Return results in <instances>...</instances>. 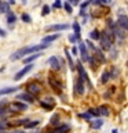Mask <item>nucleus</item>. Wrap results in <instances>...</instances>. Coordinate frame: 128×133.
I'll return each instance as SVG.
<instances>
[{
  "instance_id": "43",
  "label": "nucleus",
  "mask_w": 128,
  "mask_h": 133,
  "mask_svg": "<svg viewBox=\"0 0 128 133\" xmlns=\"http://www.w3.org/2000/svg\"><path fill=\"white\" fill-rule=\"evenodd\" d=\"M70 4H73V6H77L78 2H76V0H72V2H70Z\"/></svg>"
},
{
  "instance_id": "46",
  "label": "nucleus",
  "mask_w": 128,
  "mask_h": 133,
  "mask_svg": "<svg viewBox=\"0 0 128 133\" xmlns=\"http://www.w3.org/2000/svg\"><path fill=\"white\" fill-rule=\"evenodd\" d=\"M127 66H128V61H127Z\"/></svg>"
},
{
  "instance_id": "30",
  "label": "nucleus",
  "mask_w": 128,
  "mask_h": 133,
  "mask_svg": "<svg viewBox=\"0 0 128 133\" xmlns=\"http://www.w3.org/2000/svg\"><path fill=\"white\" fill-rule=\"evenodd\" d=\"M63 8L66 10V12H68V14H72L73 8H72V4H70L69 2H65V3H63Z\"/></svg>"
},
{
  "instance_id": "3",
  "label": "nucleus",
  "mask_w": 128,
  "mask_h": 133,
  "mask_svg": "<svg viewBox=\"0 0 128 133\" xmlns=\"http://www.w3.org/2000/svg\"><path fill=\"white\" fill-rule=\"evenodd\" d=\"M77 71H78V78H80L81 81H84V82L87 83V85H88V87H92V83L90 82V79H88V75H87L85 69H84V65H83L80 61L77 62Z\"/></svg>"
},
{
  "instance_id": "1",
  "label": "nucleus",
  "mask_w": 128,
  "mask_h": 133,
  "mask_svg": "<svg viewBox=\"0 0 128 133\" xmlns=\"http://www.w3.org/2000/svg\"><path fill=\"white\" fill-rule=\"evenodd\" d=\"M50 44H35V46H26V47H22L19 50H17L15 53H12L11 56V60H19V58H22L23 56H29V54H36V53H40L41 50L47 49Z\"/></svg>"
},
{
  "instance_id": "35",
  "label": "nucleus",
  "mask_w": 128,
  "mask_h": 133,
  "mask_svg": "<svg viewBox=\"0 0 128 133\" xmlns=\"http://www.w3.org/2000/svg\"><path fill=\"white\" fill-rule=\"evenodd\" d=\"M76 40H80V39H78L74 33H73V35H69V42H70V43H76Z\"/></svg>"
},
{
  "instance_id": "38",
  "label": "nucleus",
  "mask_w": 128,
  "mask_h": 133,
  "mask_svg": "<svg viewBox=\"0 0 128 133\" xmlns=\"http://www.w3.org/2000/svg\"><path fill=\"white\" fill-rule=\"evenodd\" d=\"M62 6H63V4H62V3L59 2V0H58V2H55V3L52 4V7H54V8H61Z\"/></svg>"
},
{
  "instance_id": "11",
  "label": "nucleus",
  "mask_w": 128,
  "mask_h": 133,
  "mask_svg": "<svg viewBox=\"0 0 128 133\" xmlns=\"http://www.w3.org/2000/svg\"><path fill=\"white\" fill-rule=\"evenodd\" d=\"M117 25H118V28L123 29V31H128V17L120 14L118 18H117Z\"/></svg>"
},
{
  "instance_id": "27",
  "label": "nucleus",
  "mask_w": 128,
  "mask_h": 133,
  "mask_svg": "<svg viewBox=\"0 0 128 133\" xmlns=\"http://www.w3.org/2000/svg\"><path fill=\"white\" fill-rule=\"evenodd\" d=\"M94 57L98 60V62H105V56H103V53H102L99 49L95 51V56H94Z\"/></svg>"
},
{
  "instance_id": "12",
  "label": "nucleus",
  "mask_w": 128,
  "mask_h": 133,
  "mask_svg": "<svg viewBox=\"0 0 128 133\" xmlns=\"http://www.w3.org/2000/svg\"><path fill=\"white\" fill-rule=\"evenodd\" d=\"M47 62H48V65L51 66L52 69H55V71H58V69H61V62H59V60H58V57H55V56H51L47 60Z\"/></svg>"
},
{
  "instance_id": "20",
  "label": "nucleus",
  "mask_w": 128,
  "mask_h": 133,
  "mask_svg": "<svg viewBox=\"0 0 128 133\" xmlns=\"http://www.w3.org/2000/svg\"><path fill=\"white\" fill-rule=\"evenodd\" d=\"M90 126L91 129H99V128H102L103 126V121L102 119H94V121H91L90 122Z\"/></svg>"
},
{
  "instance_id": "17",
  "label": "nucleus",
  "mask_w": 128,
  "mask_h": 133,
  "mask_svg": "<svg viewBox=\"0 0 128 133\" xmlns=\"http://www.w3.org/2000/svg\"><path fill=\"white\" fill-rule=\"evenodd\" d=\"M41 56V53H36V54H32V56H29V57H26V58H23V62L26 65H29V64H32L33 61L35 60H37V58H39Z\"/></svg>"
},
{
  "instance_id": "4",
  "label": "nucleus",
  "mask_w": 128,
  "mask_h": 133,
  "mask_svg": "<svg viewBox=\"0 0 128 133\" xmlns=\"http://www.w3.org/2000/svg\"><path fill=\"white\" fill-rule=\"evenodd\" d=\"M28 110V105L21 101H14L8 105V111L11 112H21V111H26Z\"/></svg>"
},
{
  "instance_id": "36",
  "label": "nucleus",
  "mask_w": 128,
  "mask_h": 133,
  "mask_svg": "<svg viewBox=\"0 0 128 133\" xmlns=\"http://www.w3.org/2000/svg\"><path fill=\"white\" fill-rule=\"evenodd\" d=\"M117 75H118V69H117V68H113V69H111V72H110L111 79H114L116 76H117Z\"/></svg>"
},
{
  "instance_id": "29",
  "label": "nucleus",
  "mask_w": 128,
  "mask_h": 133,
  "mask_svg": "<svg viewBox=\"0 0 128 133\" xmlns=\"http://www.w3.org/2000/svg\"><path fill=\"white\" fill-rule=\"evenodd\" d=\"M21 19H22L25 24H30L32 22V18H30V15H29L28 12H23V14L21 15Z\"/></svg>"
},
{
  "instance_id": "6",
  "label": "nucleus",
  "mask_w": 128,
  "mask_h": 133,
  "mask_svg": "<svg viewBox=\"0 0 128 133\" xmlns=\"http://www.w3.org/2000/svg\"><path fill=\"white\" fill-rule=\"evenodd\" d=\"M32 68H33V65H32V64H29V65H25L22 69H19L18 72L15 74L14 79H15V81H19V79H22V78L25 76V75H28L29 72H30V71H32Z\"/></svg>"
},
{
  "instance_id": "44",
  "label": "nucleus",
  "mask_w": 128,
  "mask_h": 133,
  "mask_svg": "<svg viewBox=\"0 0 128 133\" xmlns=\"http://www.w3.org/2000/svg\"><path fill=\"white\" fill-rule=\"evenodd\" d=\"M12 133H25L23 130H15V132H12Z\"/></svg>"
},
{
  "instance_id": "22",
  "label": "nucleus",
  "mask_w": 128,
  "mask_h": 133,
  "mask_svg": "<svg viewBox=\"0 0 128 133\" xmlns=\"http://www.w3.org/2000/svg\"><path fill=\"white\" fill-rule=\"evenodd\" d=\"M99 111V115H103V116H109L110 115V111H109V107L107 105H101L98 108Z\"/></svg>"
},
{
  "instance_id": "42",
  "label": "nucleus",
  "mask_w": 128,
  "mask_h": 133,
  "mask_svg": "<svg viewBox=\"0 0 128 133\" xmlns=\"http://www.w3.org/2000/svg\"><path fill=\"white\" fill-rule=\"evenodd\" d=\"M7 126V123H3V122H0V130H2V129H4Z\"/></svg>"
},
{
  "instance_id": "34",
  "label": "nucleus",
  "mask_w": 128,
  "mask_h": 133,
  "mask_svg": "<svg viewBox=\"0 0 128 133\" xmlns=\"http://www.w3.org/2000/svg\"><path fill=\"white\" fill-rule=\"evenodd\" d=\"M47 14H50V6L44 4V6H43V11H41V15H47Z\"/></svg>"
},
{
  "instance_id": "15",
  "label": "nucleus",
  "mask_w": 128,
  "mask_h": 133,
  "mask_svg": "<svg viewBox=\"0 0 128 133\" xmlns=\"http://www.w3.org/2000/svg\"><path fill=\"white\" fill-rule=\"evenodd\" d=\"M18 90L17 86H12V87H4V89H0V96H6V94H11V93H15Z\"/></svg>"
},
{
  "instance_id": "5",
  "label": "nucleus",
  "mask_w": 128,
  "mask_h": 133,
  "mask_svg": "<svg viewBox=\"0 0 128 133\" xmlns=\"http://www.w3.org/2000/svg\"><path fill=\"white\" fill-rule=\"evenodd\" d=\"M78 51H80V57H81V61H88L90 60V54L87 51V46H85V42H80L78 40Z\"/></svg>"
},
{
  "instance_id": "10",
  "label": "nucleus",
  "mask_w": 128,
  "mask_h": 133,
  "mask_svg": "<svg viewBox=\"0 0 128 133\" xmlns=\"http://www.w3.org/2000/svg\"><path fill=\"white\" fill-rule=\"evenodd\" d=\"M74 89H76V94L83 96L85 91V86H84V81H81L80 78H77V81L74 82Z\"/></svg>"
},
{
  "instance_id": "25",
  "label": "nucleus",
  "mask_w": 128,
  "mask_h": 133,
  "mask_svg": "<svg viewBox=\"0 0 128 133\" xmlns=\"http://www.w3.org/2000/svg\"><path fill=\"white\" fill-rule=\"evenodd\" d=\"M90 39H94V40L101 39V32H99L98 29H92V31L90 32Z\"/></svg>"
},
{
  "instance_id": "13",
  "label": "nucleus",
  "mask_w": 128,
  "mask_h": 133,
  "mask_svg": "<svg viewBox=\"0 0 128 133\" xmlns=\"http://www.w3.org/2000/svg\"><path fill=\"white\" fill-rule=\"evenodd\" d=\"M58 37H59V33H52V35H47V36H44L43 39H41V43H43V44H50V43H52L54 40H57Z\"/></svg>"
},
{
  "instance_id": "23",
  "label": "nucleus",
  "mask_w": 128,
  "mask_h": 133,
  "mask_svg": "<svg viewBox=\"0 0 128 133\" xmlns=\"http://www.w3.org/2000/svg\"><path fill=\"white\" fill-rule=\"evenodd\" d=\"M17 22V15L14 14L12 11H10L7 14V24H10V25H14Z\"/></svg>"
},
{
  "instance_id": "26",
  "label": "nucleus",
  "mask_w": 128,
  "mask_h": 133,
  "mask_svg": "<svg viewBox=\"0 0 128 133\" xmlns=\"http://www.w3.org/2000/svg\"><path fill=\"white\" fill-rule=\"evenodd\" d=\"M50 123L52 125V126H57L58 128V125H59V115L58 114H54L51 116V119H50Z\"/></svg>"
},
{
  "instance_id": "9",
  "label": "nucleus",
  "mask_w": 128,
  "mask_h": 133,
  "mask_svg": "<svg viewBox=\"0 0 128 133\" xmlns=\"http://www.w3.org/2000/svg\"><path fill=\"white\" fill-rule=\"evenodd\" d=\"M40 91H41V87H40L39 83H36V82L28 83V93H29V94L36 96V94H39Z\"/></svg>"
},
{
  "instance_id": "7",
  "label": "nucleus",
  "mask_w": 128,
  "mask_h": 133,
  "mask_svg": "<svg viewBox=\"0 0 128 133\" xmlns=\"http://www.w3.org/2000/svg\"><path fill=\"white\" fill-rule=\"evenodd\" d=\"M48 83H50V86H51L52 89L57 91V93H61V90H62V83L58 81L55 76H48Z\"/></svg>"
},
{
  "instance_id": "41",
  "label": "nucleus",
  "mask_w": 128,
  "mask_h": 133,
  "mask_svg": "<svg viewBox=\"0 0 128 133\" xmlns=\"http://www.w3.org/2000/svg\"><path fill=\"white\" fill-rule=\"evenodd\" d=\"M72 54H74V56H77V47H73V49H72Z\"/></svg>"
},
{
  "instance_id": "8",
  "label": "nucleus",
  "mask_w": 128,
  "mask_h": 133,
  "mask_svg": "<svg viewBox=\"0 0 128 133\" xmlns=\"http://www.w3.org/2000/svg\"><path fill=\"white\" fill-rule=\"evenodd\" d=\"M48 32H59V31H66V29H69V25L68 24H54V25H48L47 28Z\"/></svg>"
},
{
  "instance_id": "21",
  "label": "nucleus",
  "mask_w": 128,
  "mask_h": 133,
  "mask_svg": "<svg viewBox=\"0 0 128 133\" xmlns=\"http://www.w3.org/2000/svg\"><path fill=\"white\" fill-rule=\"evenodd\" d=\"M8 12H10V6H8V3L0 2V14H8Z\"/></svg>"
},
{
  "instance_id": "14",
  "label": "nucleus",
  "mask_w": 128,
  "mask_h": 133,
  "mask_svg": "<svg viewBox=\"0 0 128 133\" xmlns=\"http://www.w3.org/2000/svg\"><path fill=\"white\" fill-rule=\"evenodd\" d=\"M17 100H23L26 103H33V96L29 93H19L17 96Z\"/></svg>"
},
{
  "instance_id": "24",
  "label": "nucleus",
  "mask_w": 128,
  "mask_h": 133,
  "mask_svg": "<svg viewBox=\"0 0 128 133\" xmlns=\"http://www.w3.org/2000/svg\"><path fill=\"white\" fill-rule=\"evenodd\" d=\"M72 28H73V31H74V35H76V36L78 37V39H80V35H81V28H80V24H78V22H73Z\"/></svg>"
},
{
  "instance_id": "47",
  "label": "nucleus",
  "mask_w": 128,
  "mask_h": 133,
  "mask_svg": "<svg viewBox=\"0 0 128 133\" xmlns=\"http://www.w3.org/2000/svg\"><path fill=\"white\" fill-rule=\"evenodd\" d=\"M0 133H3V132H0Z\"/></svg>"
},
{
  "instance_id": "2",
  "label": "nucleus",
  "mask_w": 128,
  "mask_h": 133,
  "mask_svg": "<svg viewBox=\"0 0 128 133\" xmlns=\"http://www.w3.org/2000/svg\"><path fill=\"white\" fill-rule=\"evenodd\" d=\"M101 39H99V42H101V49L103 50H110L111 49V44H113V39L114 37L110 35L107 31H103L101 32Z\"/></svg>"
},
{
  "instance_id": "39",
  "label": "nucleus",
  "mask_w": 128,
  "mask_h": 133,
  "mask_svg": "<svg viewBox=\"0 0 128 133\" xmlns=\"http://www.w3.org/2000/svg\"><path fill=\"white\" fill-rule=\"evenodd\" d=\"M6 35H7V32L4 31L3 28H0V36H2V37H6Z\"/></svg>"
},
{
  "instance_id": "45",
  "label": "nucleus",
  "mask_w": 128,
  "mask_h": 133,
  "mask_svg": "<svg viewBox=\"0 0 128 133\" xmlns=\"http://www.w3.org/2000/svg\"><path fill=\"white\" fill-rule=\"evenodd\" d=\"M111 133H118V132H117V129H113V130H111Z\"/></svg>"
},
{
  "instance_id": "32",
  "label": "nucleus",
  "mask_w": 128,
  "mask_h": 133,
  "mask_svg": "<svg viewBox=\"0 0 128 133\" xmlns=\"http://www.w3.org/2000/svg\"><path fill=\"white\" fill-rule=\"evenodd\" d=\"M85 46H87V47H90L91 50H94V51H97V50H98V49L94 46L92 42H91V39H87V40H85Z\"/></svg>"
},
{
  "instance_id": "19",
  "label": "nucleus",
  "mask_w": 128,
  "mask_h": 133,
  "mask_svg": "<svg viewBox=\"0 0 128 133\" xmlns=\"http://www.w3.org/2000/svg\"><path fill=\"white\" fill-rule=\"evenodd\" d=\"M65 54H66V60H68V62H69V68L72 71H74L76 65H74V61H73V58H72V56H70V53H69L68 49H65Z\"/></svg>"
},
{
  "instance_id": "28",
  "label": "nucleus",
  "mask_w": 128,
  "mask_h": 133,
  "mask_svg": "<svg viewBox=\"0 0 128 133\" xmlns=\"http://www.w3.org/2000/svg\"><path fill=\"white\" fill-rule=\"evenodd\" d=\"M39 123H40V121H28V122L25 123L23 126L26 128V129H32V128H36Z\"/></svg>"
},
{
  "instance_id": "40",
  "label": "nucleus",
  "mask_w": 128,
  "mask_h": 133,
  "mask_svg": "<svg viewBox=\"0 0 128 133\" xmlns=\"http://www.w3.org/2000/svg\"><path fill=\"white\" fill-rule=\"evenodd\" d=\"M88 4H91V2H84V3L81 4V10H84V8H85L87 6H88Z\"/></svg>"
},
{
  "instance_id": "37",
  "label": "nucleus",
  "mask_w": 128,
  "mask_h": 133,
  "mask_svg": "<svg viewBox=\"0 0 128 133\" xmlns=\"http://www.w3.org/2000/svg\"><path fill=\"white\" fill-rule=\"evenodd\" d=\"M78 116H80V118H84V119H90L91 121V115L88 114V112H87V114H78Z\"/></svg>"
},
{
  "instance_id": "33",
  "label": "nucleus",
  "mask_w": 128,
  "mask_h": 133,
  "mask_svg": "<svg viewBox=\"0 0 128 133\" xmlns=\"http://www.w3.org/2000/svg\"><path fill=\"white\" fill-rule=\"evenodd\" d=\"M88 114H90V115H94V116H99V111L97 110V108H90V110H88Z\"/></svg>"
},
{
  "instance_id": "31",
  "label": "nucleus",
  "mask_w": 128,
  "mask_h": 133,
  "mask_svg": "<svg viewBox=\"0 0 128 133\" xmlns=\"http://www.w3.org/2000/svg\"><path fill=\"white\" fill-rule=\"evenodd\" d=\"M40 105L43 107V108H45V110H48V111H51L52 108H54L52 104H48L47 101H40Z\"/></svg>"
},
{
  "instance_id": "16",
  "label": "nucleus",
  "mask_w": 128,
  "mask_h": 133,
  "mask_svg": "<svg viewBox=\"0 0 128 133\" xmlns=\"http://www.w3.org/2000/svg\"><path fill=\"white\" fill-rule=\"evenodd\" d=\"M69 129H70L69 125H59L55 130H52V132H50V133H68Z\"/></svg>"
},
{
  "instance_id": "18",
  "label": "nucleus",
  "mask_w": 128,
  "mask_h": 133,
  "mask_svg": "<svg viewBox=\"0 0 128 133\" xmlns=\"http://www.w3.org/2000/svg\"><path fill=\"white\" fill-rule=\"evenodd\" d=\"M109 79H111L110 72H109V71H103L102 75H101V78H99V82H101L102 85H105V83H107V81H109Z\"/></svg>"
}]
</instances>
